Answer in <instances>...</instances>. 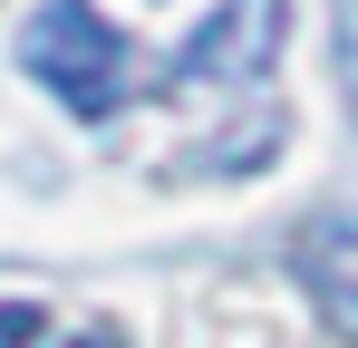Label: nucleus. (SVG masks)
Returning <instances> with one entry per match:
<instances>
[{
  "label": "nucleus",
  "instance_id": "f257e3e1",
  "mask_svg": "<svg viewBox=\"0 0 358 348\" xmlns=\"http://www.w3.org/2000/svg\"><path fill=\"white\" fill-rule=\"evenodd\" d=\"M20 68L59 97L68 116H117L126 107V78H136V58H126V29L107 10H87V0H39L29 10V29H20Z\"/></svg>",
  "mask_w": 358,
  "mask_h": 348
},
{
  "label": "nucleus",
  "instance_id": "f03ea898",
  "mask_svg": "<svg viewBox=\"0 0 358 348\" xmlns=\"http://www.w3.org/2000/svg\"><path fill=\"white\" fill-rule=\"evenodd\" d=\"M281 39H291V0H223L175 49L165 87L175 97H242V87H262L281 68Z\"/></svg>",
  "mask_w": 358,
  "mask_h": 348
},
{
  "label": "nucleus",
  "instance_id": "7ed1b4c3",
  "mask_svg": "<svg viewBox=\"0 0 358 348\" xmlns=\"http://www.w3.org/2000/svg\"><path fill=\"white\" fill-rule=\"evenodd\" d=\"M291 261H300V281H310V300H320V319H329L339 339H358V213L300 223Z\"/></svg>",
  "mask_w": 358,
  "mask_h": 348
},
{
  "label": "nucleus",
  "instance_id": "20e7f679",
  "mask_svg": "<svg viewBox=\"0 0 358 348\" xmlns=\"http://www.w3.org/2000/svg\"><path fill=\"white\" fill-rule=\"evenodd\" d=\"M39 339V300H0V348H29Z\"/></svg>",
  "mask_w": 358,
  "mask_h": 348
},
{
  "label": "nucleus",
  "instance_id": "39448f33",
  "mask_svg": "<svg viewBox=\"0 0 358 348\" xmlns=\"http://www.w3.org/2000/svg\"><path fill=\"white\" fill-rule=\"evenodd\" d=\"M68 348H126V339H117V329H78Z\"/></svg>",
  "mask_w": 358,
  "mask_h": 348
}]
</instances>
